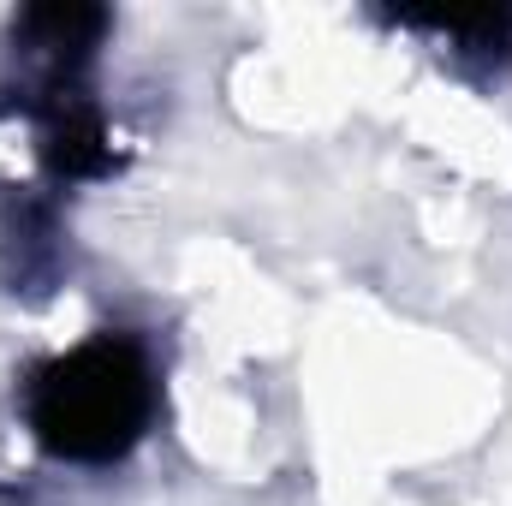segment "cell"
I'll use <instances>...</instances> for the list:
<instances>
[{
  "label": "cell",
  "instance_id": "obj_1",
  "mask_svg": "<svg viewBox=\"0 0 512 506\" xmlns=\"http://www.w3.org/2000/svg\"><path fill=\"white\" fill-rule=\"evenodd\" d=\"M24 417L54 459L72 465L126 459L155 417V376L143 346L126 334H96L66 358H48L30 376Z\"/></svg>",
  "mask_w": 512,
  "mask_h": 506
},
{
  "label": "cell",
  "instance_id": "obj_2",
  "mask_svg": "<svg viewBox=\"0 0 512 506\" xmlns=\"http://www.w3.org/2000/svg\"><path fill=\"white\" fill-rule=\"evenodd\" d=\"M42 161L54 179H96L114 167L108 126L90 102H78L72 84H42Z\"/></svg>",
  "mask_w": 512,
  "mask_h": 506
},
{
  "label": "cell",
  "instance_id": "obj_3",
  "mask_svg": "<svg viewBox=\"0 0 512 506\" xmlns=\"http://www.w3.org/2000/svg\"><path fill=\"white\" fill-rule=\"evenodd\" d=\"M102 30H108L102 6H36L18 18V48L48 66L42 84H72L78 66L90 60V48L102 42Z\"/></svg>",
  "mask_w": 512,
  "mask_h": 506
}]
</instances>
